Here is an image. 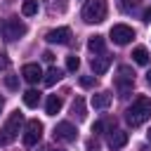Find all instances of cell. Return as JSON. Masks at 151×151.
<instances>
[{"label":"cell","mask_w":151,"mask_h":151,"mask_svg":"<svg viewBox=\"0 0 151 151\" xmlns=\"http://www.w3.org/2000/svg\"><path fill=\"white\" fill-rule=\"evenodd\" d=\"M5 85H7L9 90H17V87H19V78H17V76H5Z\"/></svg>","instance_id":"24"},{"label":"cell","mask_w":151,"mask_h":151,"mask_svg":"<svg viewBox=\"0 0 151 151\" xmlns=\"http://www.w3.org/2000/svg\"><path fill=\"white\" fill-rule=\"evenodd\" d=\"M97 149H99V142L97 139H90L87 142V151H97Z\"/></svg>","instance_id":"26"},{"label":"cell","mask_w":151,"mask_h":151,"mask_svg":"<svg viewBox=\"0 0 151 151\" xmlns=\"http://www.w3.org/2000/svg\"><path fill=\"white\" fill-rule=\"evenodd\" d=\"M40 151H54V149H50V146H45V149H40ZM57 151H61V149H57Z\"/></svg>","instance_id":"33"},{"label":"cell","mask_w":151,"mask_h":151,"mask_svg":"<svg viewBox=\"0 0 151 151\" xmlns=\"http://www.w3.org/2000/svg\"><path fill=\"white\" fill-rule=\"evenodd\" d=\"M106 12H109L106 0H85L83 5V19L87 24H101L106 19Z\"/></svg>","instance_id":"2"},{"label":"cell","mask_w":151,"mask_h":151,"mask_svg":"<svg viewBox=\"0 0 151 151\" xmlns=\"http://www.w3.org/2000/svg\"><path fill=\"white\" fill-rule=\"evenodd\" d=\"M104 45H106V42H104V35H92V38L87 40V50H90L94 57H97V54H104Z\"/></svg>","instance_id":"13"},{"label":"cell","mask_w":151,"mask_h":151,"mask_svg":"<svg viewBox=\"0 0 151 151\" xmlns=\"http://www.w3.org/2000/svg\"><path fill=\"white\" fill-rule=\"evenodd\" d=\"M26 31H28L26 24L21 19H17V17H9V19L0 21V33H2L5 40H19L21 35H26Z\"/></svg>","instance_id":"3"},{"label":"cell","mask_w":151,"mask_h":151,"mask_svg":"<svg viewBox=\"0 0 151 151\" xmlns=\"http://www.w3.org/2000/svg\"><path fill=\"white\" fill-rule=\"evenodd\" d=\"M66 68H68L71 73H76V71L80 68V59H78L76 54H71V57H66Z\"/></svg>","instance_id":"22"},{"label":"cell","mask_w":151,"mask_h":151,"mask_svg":"<svg viewBox=\"0 0 151 151\" xmlns=\"http://www.w3.org/2000/svg\"><path fill=\"white\" fill-rule=\"evenodd\" d=\"M21 125H24V113L14 111V113L9 116V120L5 123V127H2V137H0V142H2V144H7V142H12V139H17V134H19V130H21Z\"/></svg>","instance_id":"4"},{"label":"cell","mask_w":151,"mask_h":151,"mask_svg":"<svg viewBox=\"0 0 151 151\" xmlns=\"http://www.w3.org/2000/svg\"><path fill=\"white\" fill-rule=\"evenodd\" d=\"M142 19H144L146 24H151V7H146V9H144V14H142Z\"/></svg>","instance_id":"28"},{"label":"cell","mask_w":151,"mask_h":151,"mask_svg":"<svg viewBox=\"0 0 151 151\" xmlns=\"http://www.w3.org/2000/svg\"><path fill=\"white\" fill-rule=\"evenodd\" d=\"M24 104H26L28 109H35V106L40 104V92H38V90H26V92H24Z\"/></svg>","instance_id":"18"},{"label":"cell","mask_w":151,"mask_h":151,"mask_svg":"<svg viewBox=\"0 0 151 151\" xmlns=\"http://www.w3.org/2000/svg\"><path fill=\"white\" fill-rule=\"evenodd\" d=\"M125 144H127V132L113 130V132L109 134V146H111V149H123Z\"/></svg>","instance_id":"12"},{"label":"cell","mask_w":151,"mask_h":151,"mask_svg":"<svg viewBox=\"0 0 151 151\" xmlns=\"http://www.w3.org/2000/svg\"><path fill=\"white\" fill-rule=\"evenodd\" d=\"M21 76H24L26 83H38V80H42V68L38 64H26L21 68Z\"/></svg>","instance_id":"11"},{"label":"cell","mask_w":151,"mask_h":151,"mask_svg":"<svg viewBox=\"0 0 151 151\" xmlns=\"http://www.w3.org/2000/svg\"><path fill=\"white\" fill-rule=\"evenodd\" d=\"M45 111H47V116H57V113L61 111V99H59L57 94H52V97H47V104H45Z\"/></svg>","instance_id":"16"},{"label":"cell","mask_w":151,"mask_h":151,"mask_svg":"<svg viewBox=\"0 0 151 151\" xmlns=\"http://www.w3.org/2000/svg\"><path fill=\"white\" fill-rule=\"evenodd\" d=\"M146 142H151V127L146 130Z\"/></svg>","instance_id":"31"},{"label":"cell","mask_w":151,"mask_h":151,"mask_svg":"<svg viewBox=\"0 0 151 151\" xmlns=\"http://www.w3.org/2000/svg\"><path fill=\"white\" fill-rule=\"evenodd\" d=\"M2 68H7V57H5V54H0V71H2Z\"/></svg>","instance_id":"29"},{"label":"cell","mask_w":151,"mask_h":151,"mask_svg":"<svg viewBox=\"0 0 151 151\" xmlns=\"http://www.w3.org/2000/svg\"><path fill=\"white\" fill-rule=\"evenodd\" d=\"M109 35H111V40H113L116 45H127V42L134 38V28L127 26V24H113L111 31H109Z\"/></svg>","instance_id":"5"},{"label":"cell","mask_w":151,"mask_h":151,"mask_svg":"<svg viewBox=\"0 0 151 151\" xmlns=\"http://www.w3.org/2000/svg\"><path fill=\"white\" fill-rule=\"evenodd\" d=\"M45 7L50 14H64L66 12V0H45Z\"/></svg>","instance_id":"17"},{"label":"cell","mask_w":151,"mask_h":151,"mask_svg":"<svg viewBox=\"0 0 151 151\" xmlns=\"http://www.w3.org/2000/svg\"><path fill=\"white\" fill-rule=\"evenodd\" d=\"M45 40L52 42V45H66V42L71 40V31H68L66 26H61V28H52V31H47Z\"/></svg>","instance_id":"9"},{"label":"cell","mask_w":151,"mask_h":151,"mask_svg":"<svg viewBox=\"0 0 151 151\" xmlns=\"http://www.w3.org/2000/svg\"><path fill=\"white\" fill-rule=\"evenodd\" d=\"M120 7H123V12L132 14V12L139 7V0H120Z\"/></svg>","instance_id":"23"},{"label":"cell","mask_w":151,"mask_h":151,"mask_svg":"<svg viewBox=\"0 0 151 151\" xmlns=\"http://www.w3.org/2000/svg\"><path fill=\"white\" fill-rule=\"evenodd\" d=\"M101 130H104V123H101V120H99V123H94V125H92V132H94V134H99V132H101Z\"/></svg>","instance_id":"27"},{"label":"cell","mask_w":151,"mask_h":151,"mask_svg":"<svg viewBox=\"0 0 151 151\" xmlns=\"http://www.w3.org/2000/svg\"><path fill=\"white\" fill-rule=\"evenodd\" d=\"M92 71H94V76H104L106 71H109V66H111V57H106V54H97V57H92Z\"/></svg>","instance_id":"10"},{"label":"cell","mask_w":151,"mask_h":151,"mask_svg":"<svg viewBox=\"0 0 151 151\" xmlns=\"http://www.w3.org/2000/svg\"><path fill=\"white\" fill-rule=\"evenodd\" d=\"M116 87L120 90V94H127L134 87V71L130 66H118V76H116Z\"/></svg>","instance_id":"6"},{"label":"cell","mask_w":151,"mask_h":151,"mask_svg":"<svg viewBox=\"0 0 151 151\" xmlns=\"http://www.w3.org/2000/svg\"><path fill=\"white\" fill-rule=\"evenodd\" d=\"M42 59H45V61H52L54 57H52V52H45V54H42Z\"/></svg>","instance_id":"30"},{"label":"cell","mask_w":151,"mask_h":151,"mask_svg":"<svg viewBox=\"0 0 151 151\" xmlns=\"http://www.w3.org/2000/svg\"><path fill=\"white\" fill-rule=\"evenodd\" d=\"M2 106H5V99H2V97H0V111H2Z\"/></svg>","instance_id":"34"},{"label":"cell","mask_w":151,"mask_h":151,"mask_svg":"<svg viewBox=\"0 0 151 151\" xmlns=\"http://www.w3.org/2000/svg\"><path fill=\"white\" fill-rule=\"evenodd\" d=\"M54 137L61 139V142H76V139H78V130H76L68 120H61V123H57V127H54Z\"/></svg>","instance_id":"8"},{"label":"cell","mask_w":151,"mask_h":151,"mask_svg":"<svg viewBox=\"0 0 151 151\" xmlns=\"http://www.w3.org/2000/svg\"><path fill=\"white\" fill-rule=\"evenodd\" d=\"M92 106H94V109H109V106H111V94H109V92H97V94H92Z\"/></svg>","instance_id":"15"},{"label":"cell","mask_w":151,"mask_h":151,"mask_svg":"<svg viewBox=\"0 0 151 151\" xmlns=\"http://www.w3.org/2000/svg\"><path fill=\"white\" fill-rule=\"evenodd\" d=\"M40 137H42V123L35 120V118L28 120V123H26V130H24V137H21L24 144H26V146H35V144L40 142Z\"/></svg>","instance_id":"7"},{"label":"cell","mask_w":151,"mask_h":151,"mask_svg":"<svg viewBox=\"0 0 151 151\" xmlns=\"http://www.w3.org/2000/svg\"><path fill=\"white\" fill-rule=\"evenodd\" d=\"M94 83H97L94 76H80V85H83V87H92Z\"/></svg>","instance_id":"25"},{"label":"cell","mask_w":151,"mask_h":151,"mask_svg":"<svg viewBox=\"0 0 151 151\" xmlns=\"http://www.w3.org/2000/svg\"><path fill=\"white\" fill-rule=\"evenodd\" d=\"M146 83H149V87H151V71L146 73Z\"/></svg>","instance_id":"32"},{"label":"cell","mask_w":151,"mask_h":151,"mask_svg":"<svg viewBox=\"0 0 151 151\" xmlns=\"http://www.w3.org/2000/svg\"><path fill=\"white\" fill-rule=\"evenodd\" d=\"M61 76H64V71H61V68L50 66V68H47V73H45V78H42V83H45L47 87H52L54 83H59V80H61Z\"/></svg>","instance_id":"14"},{"label":"cell","mask_w":151,"mask_h":151,"mask_svg":"<svg viewBox=\"0 0 151 151\" xmlns=\"http://www.w3.org/2000/svg\"><path fill=\"white\" fill-rule=\"evenodd\" d=\"M151 118V101L146 97H137L127 109H125V120L132 127H139L142 123H146Z\"/></svg>","instance_id":"1"},{"label":"cell","mask_w":151,"mask_h":151,"mask_svg":"<svg viewBox=\"0 0 151 151\" xmlns=\"http://www.w3.org/2000/svg\"><path fill=\"white\" fill-rule=\"evenodd\" d=\"M71 113H73L78 120H83V118H85V101H83L80 97H76V101L71 104Z\"/></svg>","instance_id":"20"},{"label":"cell","mask_w":151,"mask_h":151,"mask_svg":"<svg viewBox=\"0 0 151 151\" xmlns=\"http://www.w3.org/2000/svg\"><path fill=\"white\" fill-rule=\"evenodd\" d=\"M132 59H134V64H149V50L146 47H134L132 50Z\"/></svg>","instance_id":"19"},{"label":"cell","mask_w":151,"mask_h":151,"mask_svg":"<svg viewBox=\"0 0 151 151\" xmlns=\"http://www.w3.org/2000/svg\"><path fill=\"white\" fill-rule=\"evenodd\" d=\"M21 14H24V17H33V14H38V0H24V5H21Z\"/></svg>","instance_id":"21"}]
</instances>
